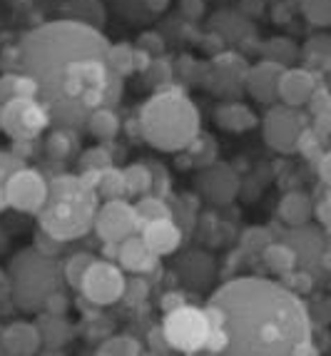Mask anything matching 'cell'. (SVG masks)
<instances>
[{
	"mask_svg": "<svg viewBox=\"0 0 331 356\" xmlns=\"http://www.w3.org/2000/svg\"><path fill=\"white\" fill-rule=\"evenodd\" d=\"M95 261L92 254H88V252H77V254H70L65 259V269H63V274H65V282L72 286V289H80V282H83L85 272H88V267Z\"/></svg>",
	"mask_w": 331,
	"mask_h": 356,
	"instance_id": "836d02e7",
	"label": "cell"
},
{
	"mask_svg": "<svg viewBox=\"0 0 331 356\" xmlns=\"http://www.w3.org/2000/svg\"><path fill=\"white\" fill-rule=\"evenodd\" d=\"M100 197L83 175H58L50 179L47 200L38 212L40 229L55 242H75L92 232Z\"/></svg>",
	"mask_w": 331,
	"mask_h": 356,
	"instance_id": "3957f363",
	"label": "cell"
},
{
	"mask_svg": "<svg viewBox=\"0 0 331 356\" xmlns=\"http://www.w3.org/2000/svg\"><path fill=\"white\" fill-rule=\"evenodd\" d=\"M38 332H40L42 341L58 346L70 339V324L63 319V314H45L38 324Z\"/></svg>",
	"mask_w": 331,
	"mask_h": 356,
	"instance_id": "4dcf8cb0",
	"label": "cell"
},
{
	"mask_svg": "<svg viewBox=\"0 0 331 356\" xmlns=\"http://www.w3.org/2000/svg\"><path fill=\"white\" fill-rule=\"evenodd\" d=\"M269 242H272V237H269V232L261 229V227H255V229L244 232V244H247V247H252V250H255V247L264 250Z\"/></svg>",
	"mask_w": 331,
	"mask_h": 356,
	"instance_id": "b9f144b4",
	"label": "cell"
},
{
	"mask_svg": "<svg viewBox=\"0 0 331 356\" xmlns=\"http://www.w3.org/2000/svg\"><path fill=\"white\" fill-rule=\"evenodd\" d=\"M312 217H316V220L321 222V225H329V202H326V200H321L319 204H314V214Z\"/></svg>",
	"mask_w": 331,
	"mask_h": 356,
	"instance_id": "bcb514c9",
	"label": "cell"
},
{
	"mask_svg": "<svg viewBox=\"0 0 331 356\" xmlns=\"http://www.w3.org/2000/svg\"><path fill=\"white\" fill-rule=\"evenodd\" d=\"M261 55H264V60H272V63L289 67L291 63L302 55V50L296 48L289 38H272V40H266L264 45H261Z\"/></svg>",
	"mask_w": 331,
	"mask_h": 356,
	"instance_id": "f1b7e54d",
	"label": "cell"
},
{
	"mask_svg": "<svg viewBox=\"0 0 331 356\" xmlns=\"http://www.w3.org/2000/svg\"><path fill=\"white\" fill-rule=\"evenodd\" d=\"M314 214V200L307 192H286L279 202V217L289 227L307 225Z\"/></svg>",
	"mask_w": 331,
	"mask_h": 356,
	"instance_id": "7402d4cb",
	"label": "cell"
},
{
	"mask_svg": "<svg viewBox=\"0 0 331 356\" xmlns=\"http://www.w3.org/2000/svg\"><path fill=\"white\" fill-rule=\"evenodd\" d=\"M15 97H38V85L28 72L8 70L0 75V105Z\"/></svg>",
	"mask_w": 331,
	"mask_h": 356,
	"instance_id": "603a6c76",
	"label": "cell"
},
{
	"mask_svg": "<svg viewBox=\"0 0 331 356\" xmlns=\"http://www.w3.org/2000/svg\"><path fill=\"white\" fill-rule=\"evenodd\" d=\"M184 302V294H179V291H170V294H165V302H162V307H165V312H170V309H177L182 307Z\"/></svg>",
	"mask_w": 331,
	"mask_h": 356,
	"instance_id": "f6af8a7d",
	"label": "cell"
},
{
	"mask_svg": "<svg viewBox=\"0 0 331 356\" xmlns=\"http://www.w3.org/2000/svg\"><path fill=\"white\" fill-rule=\"evenodd\" d=\"M118 259L124 272L147 274L152 269H157L160 257L150 250L147 244H145V239L140 237V232H137V234H130V237L118 244Z\"/></svg>",
	"mask_w": 331,
	"mask_h": 356,
	"instance_id": "e0dca14e",
	"label": "cell"
},
{
	"mask_svg": "<svg viewBox=\"0 0 331 356\" xmlns=\"http://www.w3.org/2000/svg\"><path fill=\"white\" fill-rule=\"evenodd\" d=\"M47 187H50V179L40 170L23 165L20 170L13 172V177L6 184L8 207L25 214H38L47 200Z\"/></svg>",
	"mask_w": 331,
	"mask_h": 356,
	"instance_id": "30bf717a",
	"label": "cell"
},
{
	"mask_svg": "<svg viewBox=\"0 0 331 356\" xmlns=\"http://www.w3.org/2000/svg\"><path fill=\"white\" fill-rule=\"evenodd\" d=\"M113 165V154L107 152L105 147H92L83 154V160H80V170L83 172H100L105 167Z\"/></svg>",
	"mask_w": 331,
	"mask_h": 356,
	"instance_id": "f35d334b",
	"label": "cell"
},
{
	"mask_svg": "<svg viewBox=\"0 0 331 356\" xmlns=\"http://www.w3.org/2000/svg\"><path fill=\"white\" fill-rule=\"evenodd\" d=\"M85 125H88L90 135L107 143V140H115L120 132V118L113 113V107H97L92 113L88 115L85 120Z\"/></svg>",
	"mask_w": 331,
	"mask_h": 356,
	"instance_id": "d4e9b609",
	"label": "cell"
},
{
	"mask_svg": "<svg viewBox=\"0 0 331 356\" xmlns=\"http://www.w3.org/2000/svg\"><path fill=\"white\" fill-rule=\"evenodd\" d=\"M10 291L20 309H42L45 299L58 291V267L38 247L23 250L10 259Z\"/></svg>",
	"mask_w": 331,
	"mask_h": 356,
	"instance_id": "5b68a950",
	"label": "cell"
},
{
	"mask_svg": "<svg viewBox=\"0 0 331 356\" xmlns=\"http://www.w3.org/2000/svg\"><path fill=\"white\" fill-rule=\"evenodd\" d=\"M309 110H312L314 120H319V118H329V90H326V85H316V90L312 92V97H309Z\"/></svg>",
	"mask_w": 331,
	"mask_h": 356,
	"instance_id": "ab89813d",
	"label": "cell"
},
{
	"mask_svg": "<svg viewBox=\"0 0 331 356\" xmlns=\"http://www.w3.org/2000/svg\"><path fill=\"white\" fill-rule=\"evenodd\" d=\"M200 192L214 204H227L232 202L239 192V177L229 165L222 162H209L200 172Z\"/></svg>",
	"mask_w": 331,
	"mask_h": 356,
	"instance_id": "7c38bea8",
	"label": "cell"
},
{
	"mask_svg": "<svg viewBox=\"0 0 331 356\" xmlns=\"http://www.w3.org/2000/svg\"><path fill=\"white\" fill-rule=\"evenodd\" d=\"M182 152H187L189 157H192V165H204V167H207L209 162H214L217 147H214V143L209 140V137H204L200 132V135H197L195 140H192V143L182 149Z\"/></svg>",
	"mask_w": 331,
	"mask_h": 356,
	"instance_id": "d590c367",
	"label": "cell"
},
{
	"mask_svg": "<svg viewBox=\"0 0 331 356\" xmlns=\"http://www.w3.org/2000/svg\"><path fill=\"white\" fill-rule=\"evenodd\" d=\"M302 13L312 25L326 28L331 23V0H302Z\"/></svg>",
	"mask_w": 331,
	"mask_h": 356,
	"instance_id": "74e56055",
	"label": "cell"
},
{
	"mask_svg": "<svg viewBox=\"0 0 331 356\" xmlns=\"http://www.w3.org/2000/svg\"><path fill=\"white\" fill-rule=\"evenodd\" d=\"M124 294H127V297H132L135 302H142V299H145V294H147V284L137 277V280H132V282H127V284H124Z\"/></svg>",
	"mask_w": 331,
	"mask_h": 356,
	"instance_id": "ee69618b",
	"label": "cell"
},
{
	"mask_svg": "<svg viewBox=\"0 0 331 356\" xmlns=\"http://www.w3.org/2000/svg\"><path fill=\"white\" fill-rule=\"evenodd\" d=\"M309 127L307 118L299 107L272 105V110L264 118V140L272 149L282 154H289L299 145V137Z\"/></svg>",
	"mask_w": 331,
	"mask_h": 356,
	"instance_id": "9c48e42d",
	"label": "cell"
},
{
	"mask_svg": "<svg viewBox=\"0 0 331 356\" xmlns=\"http://www.w3.org/2000/svg\"><path fill=\"white\" fill-rule=\"evenodd\" d=\"M284 65L272 60H259L257 65H249L244 75V90L255 97L257 102L274 105L279 100V80H282Z\"/></svg>",
	"mask_w": 331,
	"mask_h": 356,
	"instance_id": "4fadbf2b",
	"label": "cell"
},
{
	"mask_svg": "<svg viewBox=\"0 0 331 356\" xmlns=\"http://www.w3.org/2000/svg\"><path fill=\"white\" fill-rule=\"evenodd\" d=\"M165 314L167 316L162 324V334L172 349L184 351V354L204 349L209 337V319L204 309L182 304V307L170 309Z\"/></svg>",
	"mask_w": 331,
	"mask_h": 356,
	"instance_id": "52a82bcc",
	"label": "cell"
},
{
	"mask_svg": "<svg viewBox=\"0 0 331 356\" xmlns=\"http://www.w3.org/2000/svg\"><path fill=\"white\" fill-rule=\"evenodd\" d=\"M284 242L296 252L299 264H304V267H312V264H316V261L326 257L324 232L316 229V227H309V222L307 225L291 227V229L286 232Z\"/></svg>",
	"mask_w": 331,
	"mask_h": 356,
	"instance_id": "9a60e30c",
	"label": "cell"
},
{
	"mask_svg": "<svg viewBox=\"0 0 331 356\" xmlns=\"http://www.w3.org/2000/svg\"><path fill=\"white\" fill-rule=\"evenodd\" d=\"M45 147L55 160H67V157L72 154V149L77 147V137L72 135L70 127H58L53 135L47 137Z\"/></svg>",
	"mask_w": 331,
	"mask_h": 356,
	"instance_id": "d6a6232c",
	"label": "cell"
},
{
	"mask_svg": "<svg viewBox=\"0 0 331 356\" xmlns=\"http://www.w3.org/2000/svg\"><path fill=\"white\" fill-rule=\"evenodd\" d=\"M92 229L97 232V237L105 244H120L130 234H137L140 227H137L135 209H132L130 202H124V200H105L97 207Z\"/></svg>",
	"mask_w": 331,
	"mask_h": 356,
	"instance_id": "8fae6325",
	"label": "cell"
},
{
	"mask_svg": "<svg viewBox=\"0 0 331 356\" xmlns=\"http://www.w3.org/2000/svg\"><path fill=\"white\" fill-rule=\"evenodd\" d=\"M319 85V75L307 67H284L279 80V100L289 107H304Z\"/></svg>",
	"mask_w": 331,
	"mask_h": 356,
	"instance_id": "5bb4252c",
	"label": "cell"
},
{
	"mask_svg": "<svg viewBox=\"0 0 331 356\" xmlns=\"http://www.w3.org/2000/svg\"><path fill=\"white\" fill-rule=\"evenodd\" d=\"M212 67H214V72L222 77V83H227V85L239 83L244 88V75H247V70H249V63L242 58V55L219 53L217 58H214Z\"/></svg>",
	"mask_w": 331,
	"mask_h": 356,
	"instance_id": "484cf974",
	"label": "cell"
},
{
	"mask_svg": "<svg viewBox=\"0 0 331 356\" xmlns=\"http://www.w3.org/2000/svg\"><path fill=\"white\" fill-rule=\"evenodd\" d=\"M42 309H45L47 314H63L67 309V299L65 294H60V291H53L50 297L45 299V304H42Z\"/></svg>",
	"mask_w": 331,
	"mask_h": 356,
	"instance_id": "7bdbcfd3",
	"label": "cell"
},
{
	"mask_svg": "<svg viewBox=\"0 0 331 356\" xmlns=\"http://www.w3.org/2000/svg\"><path fill=\"white\" fill-rule=\"evenodd\" d=\"M110 40L80 20H53L20 42V67L38 85V97L58 127L83 125L97 107L122 95V77L110 67Z\"/></svg>",
	"mask_w": 331,
	"mask_h": 356,
	"instance_id": "6da1fadb",
	"label": "cell"
},
{
	"mask_svg": "<svg viewBox=\"0 0 331 356\" xmlns=\"http://www.w3.org/2000/svg\"><path fill=\"white\" fill-rule=\"evenodd\" d=\"M85 182L92 184L95 192L100 200H124L127 197V187H124V175L120 167L110 165L100 172H80Z\"/></svg>",
	"mask_w": 331,
	"mask_h": 356,
	"instance_id": "d6986e66",
	"label": "cell"
},
{
	"mask_svg": "<svg viewBox=\"0 0 331 356\" xmlns=\"http://www.w3.org/2000/svg\"><path fill=\"white\" fill-rule=\"evenodd\" d=\"M217 125L225 127L229 132H247L257 125V115L249 110L244 102H236V100H229V102H222L217 107Z\"/></svg>",
	"mask_w": 331,
	"mask_h": 356,
	"instance_id": "44dd1931",
	"label": "cell"
},
{
	"mask_svg": "<svg viewBox=\"0 0 331 356\" xmlns=\"http://www.w3.org/2000/svg\"><path fill=\"white\" fill-rule=\"evenodd\" d=\"M97 354H113V356H130L142 354V346L127 334H118V337H107L105 344L97 346Z\"/></svg>",
	"mask_w": 331,
	"mask_h": 356,
	"instance_id": "e575fe53",
	"label": "cell"
},
{
	"mask_svg": "<svg viewBox=\"0 0 331 356\" xmlns=\"http://www.w3.org/2000/svg\"><path fill=\"white\" fill-rule=\"evenodd\" d=\"M0 344L3 351L8 354H35L40 349L42 339L38 332V324H28V321H15L10 327L0 332Z\"/></svg>",
	"mask_w": 331,
	"mask_h": 356,
	"instance_id": "ac0fdd59",
	"label": "cell"
},
{
	"mask_svg": "<svg viewBox=\"0 0 331 356\" xmlns=\"http://www.w3.org/2000/svg\"><path fill=\"white\" fill-rule=\"evenodd\" d=\"M261 259H264L266 267L277 274H289L299 267V257H296V252L286 242H269L261 250Z\"/></svg>",
	"mask_w": 331,
	"mask_h": 356,
	"instance_id": "cb8c5ba5",
	"label": "cell"
},
{
	"mask_svg": "<svg viewBox=\"0 0 331 356\" xmlns=\"http://www.w3.org/2000/svg\"><path fill=\"white\" fill-rule=\"evenodd\" d=\"M179 272H182V277L189 284H204L212 277L214 264L204 254H187L182 259V264H179Z\"/></svg>",
	"mask_w": 331,
	"mask_h": 356,
	"instance_id": "f546056e",
	"label": "cell"
},
{
	"mask_svg": "<svg viewBox=\"0 0 331 356\" xmlns=\"http://www.w3.org/2000/svg\"><path fill=\"white\" fill-rule=\"evenodd\" d=\"M304 58H307V70H312L314 75H319V70L324 72L329 67L331 60V45L326 35H316L304 45Z\"/></svg>",
	"mask_w": 331,
	"mask_h": 356,
	"instance_id": "83f0119b",
	"label": "cell"
},
{
	"mask_svg": "<svg viewBox=\"0 0 331 356\" xmlns=\"http://www.w3.org/2000/svg\"><path fill=\"white\" fill-rule=\"evenodd\" d=\"M107 60H110V67H113L115 75L127 77L132 72H140L147 67L150 55H145L140 48H132L127 42H118V45H110V53H107Z\"/></svg>",
	"mask_w": 331,
	"mask_h": 356,
	"instance_id": "ffe728a7",
	"label": "cell"
},
{
	"mask_svg": "<svg viewBox=\"0 0 331 356\" xmlns=\"http://www.w3.org/2000/svg\"><path fill=\"white\" fill-rule=\"evenodd\" d=\"M23 165H25V160L20 157V154L0 149V209L8 207V202H6V184H8V179H10L13 172H15V170H20Z\"/></svg>",
	"mask_w": 331,
	"mask_h": 356,
	"instance_id": "8d00e7d4",
	"label": "cell"
},
{
	"mask_svg": "<svg viewBox=\"0 0 331 356\" xmlns=\"http://www.w3.org/2000/svg\"><path fill=\"white\" fill-rule=\"evenodd\" d=\"M214 309L232 354H319L312 344V316L289 286L239 277L214 291Z\"/></svg>",
	"mask_w": 331,
	"mask_h": 356,
	"instance_id": "7a4b0ae2",
	"label": "cell"
},
{
	"mask_svg": "<svg viewBox=\"0 0 331 356\" xmlns=\"http://www.w3.org/2000/svg\"><path fill=\"white\" fill-rule=\"evenodd\" d=\"M50 125V113L40 97H15L0 105V130L15 143H33Z\"/></svg>",
	"mask_w": 331,
	"mask_h": 356,
	"instance_id": "8992f818",
	"label": "cell"
},
{
	"mask_svg": "<svg viewBox=\"0 0 331 356\" xmlns=\"http://www.w3.org/2000/svg\"><path fill=\"white\" fill-rule=\"evenodd\" d=\"M140 132L162 152H182L200 135V110L182 90L165 88L142 105Z\"/></svg>",
	"mask_w": 331,
	"mask_h": 356,
	"instance_id": "277c9868",
	"label": "cell"
},
{
	"mask_svg": "<svg viewBox=\"0 0 331 356\" xmlns=\"http://www.w3.org/2000/svg\"><path fill=\"white\" fill-rule=\"evenodd\" d=\"M122 175H124V187H127V195L130 197L150 195V187H152V172H150L147 165L124 167Z\"/></svg>",
	"mask_w": 331,
	"mask_h": 356,
	"instance_id": "1f68e13d",
	"label": "cell"
},
{
	"mask_svg": "<svg viewBox=\"0 0 331 356\" xmlns=\"http://www.w3.org/2000/svg\"><path fill=\"white\" fill-rule=\"evenodd\" d=\"M140 237L145 239V244H147L154 254L165 257L179 250V244H182V229H179L175 217H165V220H154V222H147L145 227H140Z\"/></svg>",
	"mask_w": 331,
	"mask_h": 356,
	"instance_id": "2e32d148",
	"label": "cell"
},
{
	"mask_svg": "<svg viewBox=\"0 0 331 356\" xmlns=\"http://www.w3.org/2000/svg\"><path fill=\"white\" fill-rule=\"evenodd\" d=\"M124 284H127V280H124L122 267H118L113 261L95 259L85 272L77 291H83V297L92 307H107V304H115L124 297Z\"/></svg>",
	"mask_w": 331,
	"mask_h": 356,
	"instance_id": "ba28073f",
	"label": "cell"
},
{
	"mask_svg": "<svg viewBox=\"0 0 331 356\" xmlns=\"http://www.w3.org/2000/svg\"><path fill=\"white\" fill-rule=\"evenodd\" d=\"M135 217H137V227H145L147 222L154 220H165V217H175L172 214V207L165 202V197H157V195H142L135 204Z\"/></svg>",
	"mask_w": 331,
	"mask_h": 356,
	"instance_id": "4316f807",
	"label": "cell"
},
{
	"mask_svg": "<svg viewBox=\"0 0 331 356\" xmlns=\"http://www.w3.org/2000/svg\"><path fill=\"white\" fill-rule=\"evenodd\" d=\"M137 48L145 55H150V58H157V55L165 50V42H162V38L157 35V33H145V35L140 38V45H137Z\"/></svg>",
	"mask_w": 331,
	"mask_h": 356,
	"instance_id": "60d3db41",
	"label": "cell"
}]
</instances>
